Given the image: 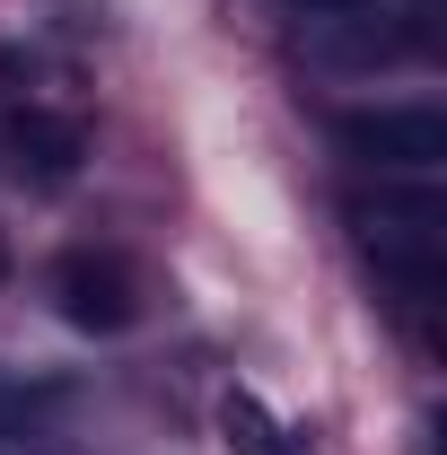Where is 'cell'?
<instances>
[{
	"label": "cell",
	"instance_id": "cell-1",
	"mask_svg": "<svg viewBox=\"0 0 447 455\" xmlns=\"http://www.w3.org/2000/svg\"><path fill=\"white\" fill-rule=\"evenodd\" d=\"M351 220H360V236H369L378 272H394V281H403V298H439V254H447V202L430 193V175H421L412 193H378V202H360Z\"/></svg>",
	"mask_w": 447,
	"mask_h": 455
},
{
	"label": "cell",
	"instance_id": "cell-2",
	"mask_svg": "<svg viewBox=\"0 0 447 455\" xmlns=\"http://www.w3.org/2000/svg\"><path fill=\"white\" fill-rule=\"evenodd\" d=\"M334 140L386 175H439L447 167V114L439 106H360L334 123Z\"/></svg>",
	"mask_w": 447,
	"mask_h": 455
},
{
	"label": "cell",
	"instance_id": "cell-3",
	"mask_svg": "<svg viewBox=\"0 0 447 455\" xmlns=\"http://www.w3.org/2000/svg\"><path fill=\"white\" fill-rule=\"evenodd\" d=\"M53 298H61V324H79V333H132L141 324V272L123 254H70L53 272Z\"/></svg>",
	"mask_w": 447,
	"mask_h": 455
},
{
	"label": "cell",
	"instance_id": "cell-4",
	"mask_svg": "<svg viewBox=\"0 0 447 455\" xmlns=\"http://www.w3.org/2000/svg\"><path fill=\"white\" fill-rule=\"evenodd\" d=\"M9 149H18V167H36V175H70L88 158V132H79L70 114L27 106V114H9Z\"/></svg>",
	"mask_w": 447,
	"mask_h": 455
},
{
	"label": "cell",
	"instance_id": "cell-5",
	"mask_svg": "<svg viewBox=\"0 0 447 455\" xmlns=\"http://www.w3.org/2000/svg\"><path fill=\"white\" fill-rule=\"evenodd\" d=\"M220 438H228V455H307L255 395H228V403H220Z\"/></svg>",
	"mask_w": 447,
	"mask_h": 455
},
{
	"label": "cell",
	"instance_id": "cell-6",
	"mask_svg": "<svg viewBox=\"0 0 447 455\" xmlns=\"http://www.w3.org/2000/svg\"><path fill=\"white\" fill-rule=\"evenodd\" d=\"M0 281H9V236H0Z\"/></svg>",
	"mask_w": 447,
	"mask_h": 455
}]
</instances>
